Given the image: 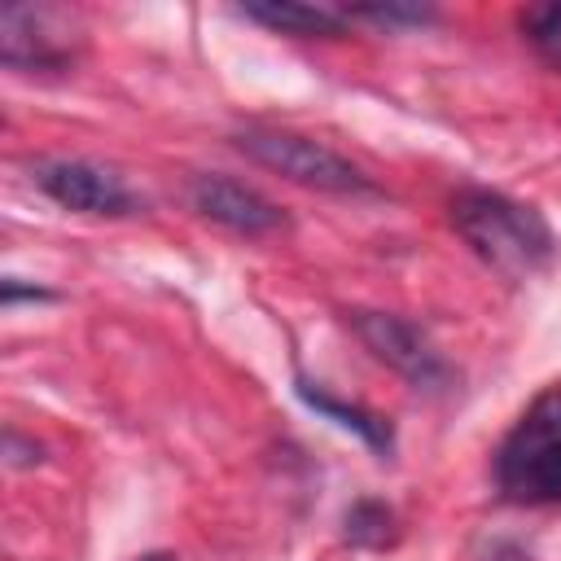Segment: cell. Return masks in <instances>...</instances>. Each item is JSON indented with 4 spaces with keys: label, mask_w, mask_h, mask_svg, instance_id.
Masks as SVG:
<instances>
[{
    "label": "cell",
    "mask_w": 561,
    "mask_h": 561,
    "mask_svg": "<svg viewBox=\"0 0 561 561\" xmlns=\"http://www.w3.org/2000/svg\"><path fill=\"white\" fill-rule=\"evenodd\" d=\"M456 232L473 245L482 263H491L500 276H535L552 259V228L535 206H522L491 188H465L451 202Z\"/></svg>",
    "instance_id": "cell-1"
},
{
    "label": "cell",
    "mask_w": 561,
    "mask_h": 561,
    "mask_svg": "<svg viewBox=\"0 0 561 561\" xmlns=\"http://www.w3.org/2000/svg\"><path fill=\"white\" fill-rule=\"evenodd\" d=\"M495 478L517 504H561V386L543 390L508 430Z\"/></svg>",
    "instance_id": "cell-2"
},
{
    "label": "cell",
    "mask_w": 561,
    "mask_h": 561,
    "mask_svg": "<svg viewBox=\"0 0 561 561\" xmlns=\"http://www.w3.org/2000/svg\"><path fill=\"white\" fill-rule=\"evenodd\" d=\"M237 149L250 153L254 162H263L267 171H280L298 184L311 188H329V193H368V180L329 145L294 136V131H241Z\"/></svg>",
    "instance_id": "cell-3"
},
{
    "label": "cell",
    "mask_w": 561,
    "mask_h": 561,
    "mask_svg": "<svg viewBox=\"0 0 561 561\" xmlns=\"http://www.w3.org/2000/svg\"><path fill=\"white\" fill-rule=\"evenodd\" d=\"M35 184L57 206L79 210V215H131L136 210V197L127 193V184L96 162H79V158L44 162L35 171Z\"/></svg>",
    "instance_id": "cell-4"
},
{
    "label": "cell",
    "mask_w": 561,
    "mask_h": 561,
    "mask_svg": "<svg viewBox=\"0 0 561 561\" xmlns=\"http://www.w3.org/2000/svg\"><path fill=\"white\" fill-rule=\"evenodd\" d=\"M355 329H359V337L368 342V351H377V355H381L390 368H399L408 381L434 386V381L447 377L438 351L421 337L416 324H408V320H399V316H386V311H359V316H355Z\"/></svg>",
    "instance_id": "cell-5"
},
{
    "label": "cell",
    "mask_w": 561,
    "mask_h": 561,
    "mask_svg": "<svg viewBox=\"0 0 561 561\" xmlns=\"http://www.w3.org/2000/svg\"><path fill=\"white\" fill-rule=\"evenodd\" d=\"M188 197L206 219H215L232 232H245V237H263V232H276L285 224V215L263 193H254L228 175H193Z\"/></svg>",
    "instance_id": "cell-6"
},
{
    "label": "cell",
    "mask_w": 561,
    "mask_h": 561,
    "mask_svg": "<svg viewBox=\"0 0 561 561\" xmlns=\"http://www.w3.org/2000/svg\"><path fill=\"white\" fill-rule=\"evenodd\" d=\"M61 9H35V4H4L0 9V57L4 66H61L70 57L66 35H48L53 22H61Z\"/></svg>",
    "instance_id": "cell-7"
},
{
    "label": "cell",
    "mask_w": 561,
    "mask_h": 561,
    "mask_svg": "<svg viewBox=\"0 0 561 561\" xmlns=\"http://www.w3.org/2000/svg\"><path fill=\"white\" fill-rule=\"evenodd\" d=\"M241 13L250 22H263L280 35H337L346 26V13L329 9V4H298V0H259V4H241Z\"/></svg>",
    "instance_id": "cell-8"
},
{
    "label": "cell",
    "mask_w": 561,
    "mask_h": 561,
    "mask_svg": "<svg viewBox=\"0 0 561 561\" xmlns=\"http://www.w3.org/2000/svg\"><path fill=\"white\" fill-rule=\"evenodd\" d=\"M298 399H302L307 408H316L320 416L337 421L342 430L359 434V438H364L373 451H390V425H386L381 416H373V412H364V408H355V403H337L333 394L311 390V381H302V377H298Z\"/></svg>",
    "instance_id": "cell-9"
},
{
    "label": "cell",
    "mask_w": 561,
    "mask_h": 561,
    "mask_svg": "<svg viewBox=\"0 0 561 561\" xmlns=\"http://www.w3.org/2000/svg\"><path fill=\"white\" fill-rule=\"evenodd\" d=\"M526 26H530V39L539 44V53L552 57V61H561V4L530 9L526 13Z\"/></svg>",
    "instance_id": "cell-10"
},
{
    "label": "cell",
    "mask_w": 561,
    "mask_h": 561,
    "mask_svg": "<svg viewBox=\"0 0 561 561\" xmlns=\"http://www.w3.org/2000/svg\"><path fill=\"white\" fill-rule=\"evenodd\" d=\"M390 530V513L381 504H355L351 517H346V535L355 543H381Z\"/></svg>",
    "instance_id": "cell-11"
},
{
    "label": "cell",
    "mask_w": 561,
    "mask_h": 561,
    "mask_svg": "<svg viewBox=\"0 0 561 561\" xmlns=\"http://www.w3.org/2000/svg\"><path fill=\"white\" fill-rule=\"evenodd\" d=\"M351 13L373 18V22H430L434 18V9H425V4H359Z\"/></svg>",
    "instance_id": "cell-12"
},
{
    "label": "cell",
    "mask_w": 561,
    "mask_h": 561,
    "mask_svg": "<svg viewBox=\"0 0 561 561\" xmlns=\"http://www.w3.org/2000/svg\"><path fill=\"white\" fill-rule=\"evenodd\" d=\"M0 298H4V307H13L18 298H48V289H22L18 280H4V294Z\"/></svg>",
    "instance_id": "cell-13"
},
{
    "label": "cell",
    "mask_w": 561,
    "mask_h": 561,
    "mask_svg": "<svg viewBox=\"0 0 561 561\" xmlns=\"http://www.w3.org/2000/svg\"><path fill=\"white\" fill-rule=\"evenodd\" d=\"M140 561H175V557H167V552H153V557H140Z\"/></svg>",
    "instance_id": "cell-14"
}]
</instances>
